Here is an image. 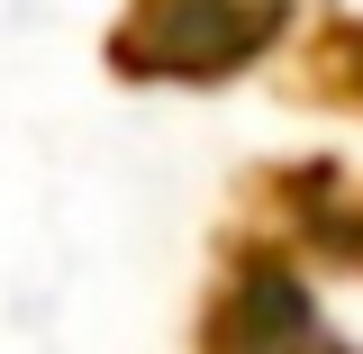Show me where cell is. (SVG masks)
Listing matches in <instances>:
<instances>
[{"mask_svg":"<svg viewBox=\"0 0 363 354\" xmlns=\"http://www.w3.org/2000/svg\"><path fill=\"white\" fill-rule=\"evenodd\" d=\"M272 18H281L272 0H145V18L118 37V64L128 73H227L272 37Z\"/></svg>","mask_w":363,"mask_h":354,"instance_id":"cell-1","label":"cell"}]
</instances>
